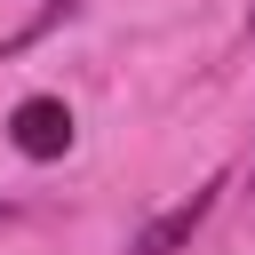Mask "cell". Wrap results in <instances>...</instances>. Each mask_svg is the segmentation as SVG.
I'll use <instances>...</instances> for the list:
<instances>
[{"mask_svg": "<svg viewBox=\"0 0 255 255\" xmlns=\"http://www.w3.org/2000/svg\"><path fill=\"white\" fill-rule=\"evenodd\" d=\"M215 191H223V183H199L191 199H175L167 215H151V223H143V231L128 239V255H175V247H183V239H191V231L207 223V207H215Z\"/></svg>", "mask_w": 255, "mask_h": 255, "instance_id": "cell-2", "label": "cell"}, {"mask_svg": "<svg viewBox=\"0 0 255 255\" xmlns=\"http://www.w3.org/2000/svg\"><path fill=\"white\" fill-rule=\"evenodd\" d=\"M8 215H16V207H8V199H0V223H8Z\"/></svg>", "mask_w": 255, "mask_h": 255, "instance_id": "cell-3", "label": "cell"}, {"mask_svg": "<svg viewBox=\"0 0 255 255\" xmlns=\"http://www.w3.org/2000/svg\"><path fill=\"white\" fill-rule=\"evenodd\" d=\"M8 143H16L24 159H64V151H72V104H64V96H24V104L8 112Z\"/></svg>", "mask_w": 255, "mask_h": 255, "instance_id": "cell-1", "label": "cell"}]
</instances>
